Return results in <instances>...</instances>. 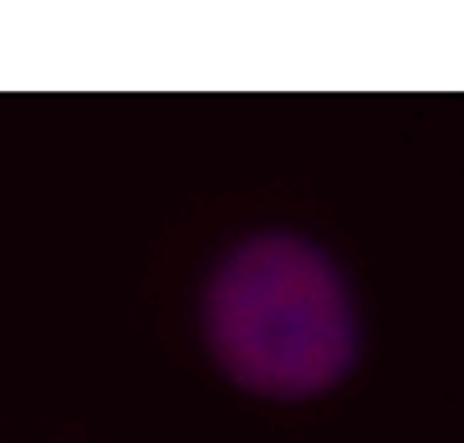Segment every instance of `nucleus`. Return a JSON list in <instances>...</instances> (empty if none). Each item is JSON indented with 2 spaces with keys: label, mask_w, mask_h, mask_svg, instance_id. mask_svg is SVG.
Wrapping results in <instances>:
<instances>
[{
  "label": "nucleus",
  "mask_w": 464,
  "mask_h": 443,
  "mask_svg": "<svg viewBox=\"0 0 464 443\" xmlns=\"http://www.w3.org/2000/svg\"><path fill=\"white\" fill-rule=\"evenodd\" d=\"M205 342L219 372L260 398H316L357 362V306L312 240L250 235L205 285Z\"/></svg>",
  "instance_id": "1"
}]
</instances>
